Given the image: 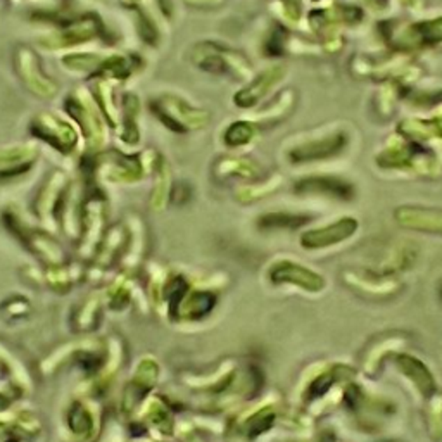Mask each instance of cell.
I'll list each match as a JSON object with an SVG mask.
<instances>
[{"instance_id": "7a4b0ae2", "label": "cell", "mask_w": 442, "mask_h": 442, "mask_svg": "<svg viewBox=\"0 0 442 442\" xmlns=\"http://www.w3.org/2000/svg\"><path fill=\"white\" fill-rule=\"evenodd\" d=\"M285 269H280L278 275L273 273V278L275 280H290L292 283H297L301 287H306L310 290H316L322 287V278L316 276L315 273L308 271L306 268H301L296 265H283Z\"/></svg>"}, {"instance_id": "5b68a950", "label": "cell", "mask_w": 442, "mask_h": 442, "mask_svg": "<svg viewBox=\"0 0 442 442\" xmlns=\"http://www.w3.org/2000/svg\"><path fill=\"white\" fill-rule=\"evenodd\" d=\"M333 382H336V375H333L332 372L326 373V375H323V377H319V379L316 380V382L311 386V389H310L311 397H316V396H322V394H325L326 390H329V387L332 386Z\"/></svg>"}, {"instance_id": "277c9868", "label": "cell", "mask_w": 442, "mask_h": 442, "mask_svg": "<svg viewBox=\"0 0 442 442\" xmlns=\"http://www.w3.org/2000/svg\"><path fill=\"white\" fill-rule=\"evenodd\" d=\"M310 221V218L299 216V214H276V216H269L265 220V225L269 226H287V228H297V226L304 225Z\"/></svg>"}, {"instance_id": "3957f363", "label": "cell", "mask_w": 442, "mask_h": 442, "mask_svg": "<svg viewBox=\"0 0 442 442\" xmlns=\"http://www.w3.org/2000/svg\"><path fill=\"white\" fill-rule=\"evenodd\" d=\"M297 190H304V192H310V190H316V192H329L333 194V196L339 197H349L351 196V189L344 183L337 182V180H308V182L299 183V189Z\"/></svg>"}, {"instance_id": "6da1fadb", "label": "cell", "mask_w": 442, "mask_h": 442, "mask_svg": "<svg viewBox=\"0 0 442 442\" xmlns=\"http://www.w3.org/2000/svg\"><path fill=\"white\" fill-rule=\"evenodd\" d=\"M356 230V221L353 220H344L339 221L333 226H326L325 230H319V232H311L306 233L303 237V246L306 247H322L329 246V244H336L339 240L349 237Z\"/></svg>"}]
</instances>
